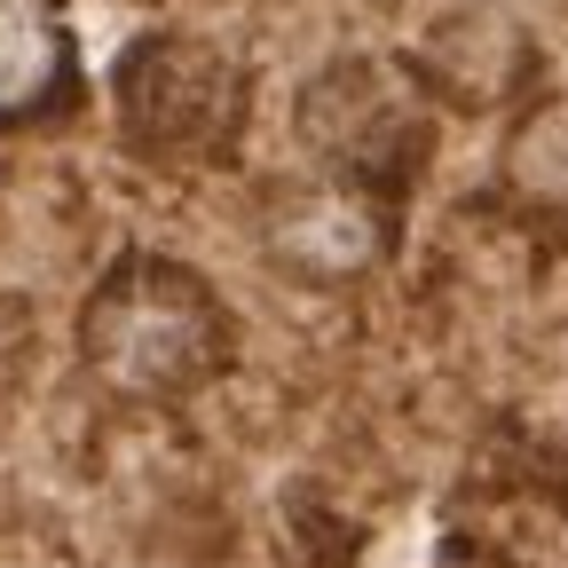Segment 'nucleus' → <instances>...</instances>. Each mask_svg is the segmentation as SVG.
<instances>
[{"instance_id":"obj_1","label":"nucleus","mask_w":568,"mask_h":568,"mask_svg":"<svg viewBox=\"0 0 568 568\" xmlns=\"http://www.w3.org/2000/svg\"><path fill=\"white\" fill-rule=\"evenodd\" d=\"M80 379L126 410H174L222 387L237 364V316L222 284L174 253H119L71 316Z\"/></svg>"},{"instance_id":"obj_2","label":"nucleus","mask_w":568,"mask_h":568,"mask_svg":"<svg viewBox=\"0 0 568 568\" xmlns=\"http://www.w3.org/2000/svg\"><path fill=\"white\" fill-rule=\"evenodd\" d=\"M111 119L126 159L166 174H205L237 159L253 119V80L205 32H142L111 71Z\"/></svg>"},{"instance_id":"obj_3","label":"nucleus","mask_w":568,"mask_h":568,"mask_svg":"<svg viewBox=\"0 0 568 568\" xmlns=\"http://www.w3.org/2000/svg\"><path fill=\"white\" fill-rule=\"evenodd\" d=\"M443 103L426 95L410 55H332L293 95V134L316 159V174H339L355 190H379L403 205L410 174L435 151Z\"/></svg>"},{"instance_id":"obj_4","label":"nucleus","mask_w":568,"mask_h":568,"mask_svg":"<svg viewBox=\"0 0 568 568\" xmlns=\"http://www.w3.org/2000/svg\"><path fill=\"white\" fill-rule=\"evenodd\" d=\"M403 230V205L379 190H355L339 174H293L261 197V261L276 276L308 284V293H332V284H364Z\"/></svg>"},{"instance_id":"obj_5","label":"nucleus","mask_w":568,"mask_h":568,"mask_svg":"<svg viewBox=\"0 0 568 568\" xmlns=\"http://www.w3.org/2000/svg\"><path fill=\"white\" fill-rule=\"evenodd\" d=\"M80 95V40L63 0H0V126H48Z\"/></svg>"},{"instance_id":"obj_6","label":"nucleus","mask_w":568,"mask_h":568,"mask_svg":"<svg viewBox=\"0 0 568 568\" xmlns=\"http://www.w3.org/2000/svg\"><path fill=\"white\" fill-rule=\"evenodd\" d=\"M497 190L529 222H568V95H529L497 151Z\"/></svg>"}]
</instances>
